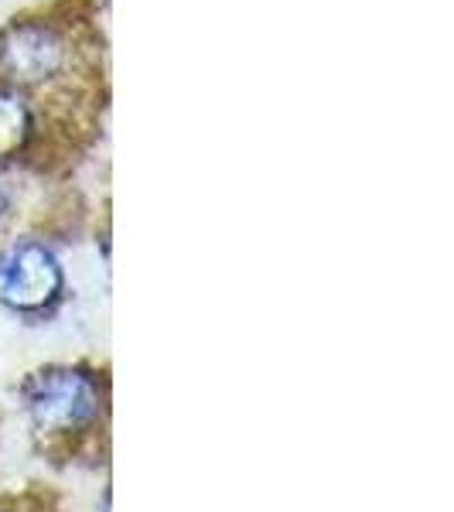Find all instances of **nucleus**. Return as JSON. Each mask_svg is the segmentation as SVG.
I'll return each mask as SVG.
<instances>
[{
	"label": "nucleus",
	"instance_id": "1",
	"mask_svg": "<svg viewBox=\"0 0 454 512\" xmlns=\"http://www.w3.org/2000/svg\"><path fill=\"white\" fill-rule=\"evenodd\" d=\"M103 41H79L41 14V7L14 14L0 28V89H45L82 65H99Z\"/></svg>",
	"mask_w": 454,
	"mask_h": 512
},
{
	"label": "nucleus",
	"instance_id": "2",
	"mask_svg": "<svg viewBox=\"0 0 454 512\" xmlns=\"http://www.w3.org/2000/svg\"><path fill=\"white\" fill-rule=\"evenodd\" d=\"M24 407L38 434L48 437V451L72 458L99 420V386L82 369H41L24 383Z\"/></svg>",
	"mask_w": 454,
	"mask_h": 512
},
{
	"label": "nucleus",
	"instance_id": "3",
	"mask_svg": "<svg viewBox=\"0 0 454 512\" xmlns=\"http://www.w3.org/2000/svg\"><path fill=\"white\" fill-rule=\"evenodd\" d=\"M62 263L41 239H21L0 250V304L11 311H45L62 297Z\"/></svg>",
	"mask_w": 454,
	"mask_h": 512
},
{
	"label": "nucleus",
	"instance_id": "4",
	"mask_svg": "<svg viewBox=\"0 0 454 512\" xmlns=\"http://www.w3.org/2000/svg\"><path fill=\"white\" fill-rule=\"evenodd\" d=\"M35 134V110L24 99V93L0 89V164H11L24 158Z\"/></svg>",
	"mask_w": 454,
	"mask_h": 512
},
{
	"label": "nucleus",
	"instance_id": "5",
	"mask_svg": "<svg viewBox=\"0 0 454 512\" xmlns=\"http://www.w3.org/2000/svg\"><path fill=\"white\" fill-rule=\"evenodd\" d=\"M76 222H79V198L62 195V198H55L45 216L38 219V229L45 236H69V233H76Z\"/></svg>",
	"mask_w": 454,
	"mask_h": 512
},
{
	"label": "nucleus",
	"instance_id": "6",
	"mask_svg": "<svg viewBox=\"0 0 454 512\" xmlns=\"http://www.w3.org/2000/svg\"><path fill=\"white\" fill-rule=\"evenodd\" d=\"M0 512H62L59 499L41 485H31L24 492L14 495H0Z\"/></svg>",
	"mask_w": 454,
	"mask_h": 512
},
{
	"label": "nucleus",
	"instance_id": "7",
	"mask_svg": "<svg viewBox=\"0 0 454 512\" xmlns=\"http://www.w3.org/2000/svg\"><path fill=\"white\" fill-rule=\"evenodd\" d=\"M7 205H11V198H7V192H4V188H0V219L7 216Z\"/></svg>",
	"mask_w": 454,
	"mask_h": 512
}]
</instances>
